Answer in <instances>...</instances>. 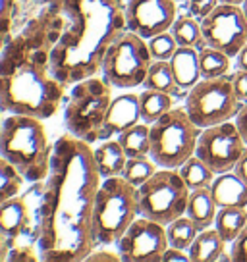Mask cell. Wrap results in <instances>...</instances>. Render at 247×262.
Here are the masks:
<instances>
[{
	"label": "cell",
	"instance_id": "cell-1",
	"mask_svg": "<svg viewBox=\"0 0 247 262\" xmlns=\"http://www.w3.org/2000/svg\"><path fill=\"white\" fill-rule=\"evenodd\" d=\"M102 176L89 143L72 133L54 143L45 183L37 253L45 262L87 260L95 241V201Z\"/></svg>",
	"mask_w": 247,
	"mask_h": 262
},
{
	"label": "cell",
	"instance_id": "cell-2",
	"mask_svg": "<svg viewBox=\"0 0 247 262\" xmlns=\"http://www.w3.org/2000/svg\"><path fill=\"white\" fill-rule=\"evenodd\" d=\"M68 27L49 50V68L64 87L97 75L110 45L128 29L123 0H62Z\"/></svg>",
	"mask_w": 247,
	"mask_h": 262
},
{
	"label": "cell",
	"instance_id": "cell-3",
	"mask_svg": "<svg viewBox=\"0 0 247 262\" xmlns=\"http://www.w3.org/2000/svg\"><path fill=\"white\" fill-rule=\"evenodd\" d=\"M64 85L52 75L49 60L33 54L17 66H4L2 72V110L6 114L49 120L58 112L64 98Z\"/></svg>",
	"mask_w": 247,
	"mask_h": 262
},
{
	"label": "cell",
	"instance_id": "cell-4",
	"mask_svg": "<svg viewBox=\"0 0 247 262\" xmlns=\"http://www.w3.org/2000/svg\"><path fill=\"white\" fill-rule=\"evenodd\" d=\"M0 152L27 181H45L50 173L54 145H50L43 120L12 114L2 122Z\"/></svg>",
	"mask_w": 247,
	"mask_h": 262
},
{
	"label": "cell",
	"instance_id": "cell-5",
	"mask_svg": "<svg viewBox=\"0 0 247 262\" xmlns=\"http://www.w3.org/2000/svg\"><path fill=\"white\" fill-rule=\"evenodd\" d=\"M139 216L137 187L122 176L100 181L95 201V241L97 245H116L132 222Z\"/></svg>",
	"mask_w": 247,
	"mask_h": 262
},
{
	"label": "cell",
	"instance_id": "cell-6",
	"mask_svg": "<svg viewBox=\"0 0 247 262\" xmlns=\"http://www.w3.org/2000/svg\"><path fill=\"white\" fill-rule=\"evenodd\" d=\"M110 83L97 75L81 79L74 85L72 98L68 100L64 110V123L68 133L85 143L102 141V123L107 118V110L112 102Z\"/></svg>",
	"mask_w": 247,
	"mask_h": 262
},
{
	"label": "cell",
	"instance_id": "cell-7",
	"mask_svg": "<svg viewBox=\"0 0 247 262\" xmlns=\"http://www.w3.org/2000/svg\"><path fill=\"white\" fill-rule=\"evenodd\" d=\"M201 127L190 118L186 106L172 108L151 123V158L158 168H180L195 155Z\"/></svg>",
	"mask_w": 247,
	"mask_h": 262
},
{
	"label": "cell",
	"instance_id": "cell-8",
	"mask_svg": "<svg viewBox=\"0 0 247 262\" xmlns=\"http://www.w3.org/2000/svg\"><path fill=\"white\" fill-rule=\"evenodd\" d=\"M191 189L178 168H158L157 173L137 187V208L141 216L168 226L188 210Z\"/></svg>",
	"mask_w": 247,
	"mask_h": 262
},
{
	"label": "cell",
	"instance_id": "cell-9",
	"mask_svg": "<svg viewBox=\"0 0 247 262\" xmlns=\"http://www.w3.org/2000/svg\"><path fill=\"white\" fill-rule=\"evenodd\" d=\"M153 56L147 41L132 31L116 39L102 60V77L116 89H135L145 83Z\"/></svg>",
	"mask_w": 247,
	"mask_h": 262
},
{
	"label": "cell",
	"instance_id": "cell-10",
	"mask_svg": "<svg viewBox=\"0 0 247 262\" xmlns=\"http://www.w3.org/2000/svg\"><path fill=\"white\" fill-rule=\"evenodd\" d=\"M239 108L241 102L236 97L232 75L203 77L186 95V110L193 123L201 129L216 123L232 122Z\"/></svg>",
	"mask_w": 247,
	"mask_h": 262
},
{
	"label": "cell",
	"instance_id": "cell-11",
	"mask_svg": "<svg viewBox=\"0 0 247 262\" xmlns=\"http://www.w3.org/2000/svg\"><path fill=\"white\" fill-rule=\"evenodd\" d=\"M245 141L239 133L236 122L216 123L201 129L195 155L213 170L214 173L232 172L238 160L245 152Z\"/></svg>",
	"mask_w": 247,
	"mask_h": 262
},
{
	"label": "cell",
	"instance_id": "cell-12",
	"mask_svg": "<svg viewBox=\"0 0 247 262\" xmlns=\"http://www.w3.org/2000/svg\"><path fill=\"white\" fill-rule=\"evenodd\" d=\"M203 41L207 47L222 50L230 58H236L247 45V17L238 4L220 2L201 21Z\"/></svg>",
	"mask_w": 247,
	"mask_h": 262
},
{
	"label": "cell",
	"instance_id": "cell-13",
	"mask_svg": "<svg viewBox=\"0 0 247 262\" xmlns=\"http://www.w3.org/2000/svg\"><path fill=\"white\" fill-rule=\"evenodd\" d=\"M116 247L118 256L123 262H160L168 249L166 226L139 214Z\"/></svg>",
	"mask_w": 247,
	"mask_h": 262
},
{
	"label": "cell",
	"instance_id": "cell-14",
	"mask_svg": "<svg viewBox=\"0 0 247 262\" xmlns=\"http://www.w3.org/2000/svg\"><path fill=\"white\" fill-rule=\"evenodd\" d=\"M176 0H128L126 21L128 31L149 41L151 37L172 29L178 17Z\"/></svg>",
	"mask_w": 247,
	"mask_h": 262
},
{
	"label": "cell",
	"instance_id": "cell-15",
	"mask_svg": "<svg viewBox=\"0 0 247 262\" xmlns=\"http://www.w3.org/2000/svg\"><path fill=\"white\" fill-rule=\"evenodd\" d=\"M141 120L139 95L135 93H122L112 98L107 110V118L102 123V141L110 139L112 135H120L122 131L137 125Z\"/></svg>",
	"mask_w": 247,
	"mask_h": 262
},
{
	"label": "cell",
	"instance_id": "cell-16",
	"mask_svg": "<svg viewBox=\"0 0 247 262\" xmlns=\"http://www.w3.org/2000/svg\"><path fill=\"white\" fill-rule=\"evenodd\" d=\"M29 199L27 196H12L8 201H2L0 206V235H2V249L8 243L16 241L24 235L29 222H31V210H29Z\"/></svg>",
	"mask_w": 247,
	"mask_h": 262
},
{
	"label": "cell",
	"instance_id": "cell-17",
	"mask_svg": "<svg viewBox=\"0 0 247 262\" xmlns=\"http://www.w3.org/2000/svg\"><path fill=\"white\" fill-rule=\"evenodd\" d=\"M209 191L218 208H247V183L234 170L216 173Z\"/></svg>",
	"mask_w": 247,
	"mask_h": 262
},
{
	"label": "cell",
	"instance_id": "cell-18",
	"mask_svg": "<svg viewBox=\"0 0 247 262\" xmlns=\"http://www.w3.org/2000/svg\"><path fill=\"white\" fill-rule=\"evenodd\" d=\"M170 66L180 89L186 93L203 79L201 68H199V49L195 47H178L174 56L170 58Z\"/></svg>",
	"mask_w": 247,
	"mask_h": 262
},
{
	"label": "cell",
	"instance_id": "cell-19",
	"mask_svg": "<svg viewBox=\"0 0 247 262\" xmlns=\"http://www.w3.org/2000/svg\"><path fill=\"white\" fill-rule=\"evenodd\" d=\"M93 155H95V164H97V170L102 176V180L122 176L126 162H128V155L118 139L100 141L99 145L93 148Z\"/></svg>",
	"mask_w": 247,
	"mask_h": 262
},
{
	"label": "cell",
	"instance_id": "cell-20",
	"mask_svg": "<svg viewBox=\"0 0 247 262\" xmlns=\"http://www.w3.org/2000/svg\"><path fill=\"white\" fill-rule=\"evenodd\" d=\"M228 245L214 228L201 229L188 249L191 262H216L224 258V247Z\"/></svg>",
	"mask_w": 247,
	"mask_h": 262
},
{
	"label": "cell",
	"instance_id": "cell-21",
	"mask_svg": "<svg viewBox=\"0 0 247 262\" xmlns=\"http://www.w3.org/2000/svg\"><path fill=\"white\" fill-rule=\"evenodd\" d=\"M216 212H218V206L214 203V199H213V195H211L209 187L191 191L186 214L193 220V224L199 228V231L207 228H213Z\"/></svg>",
	"mask_w": 247,
	"mask_h": 262
},
{
	"label": "cell",
	"instance_id": "cell-22",
	"mask_svg": "<svg viewBox=\"0 0 247 262\" xmlns=\"http://www.w3.org/2000/svg\"><path fill=\"white\" fill-rule=\"evenodd\" d=\"M139 106H141V120L145 123H155L160 120L166 112L174 108V95L162 93V91L145 89L139 93Z\"/></svg>",
	"mask_w": 247,
	"mask_h": 262
},
{
	"label": "cell",
	"instance_id": "cell-23",
	"mask_svg": "<svg viewBox=\"0 0 247 262\" xmlns=\"http://www.w3.org/2000/svg\"><path fill=\"white\" fill-rule=\"evenodd\" d=\"M116 139L120 141L128 158L135 156H151V125L139 122L130 129L122 131Z\"/></svg>",
	"mask_w": 247,
	"mask_h": 262
},
{
	"label": "cell",
	"instance_id": "cell-24",
	"mask_svg": "<svg viewBox=\"0 0 247 262\" xmlns=\"http://www.w3.org/2000/svg\"><path fill=\"white\" fill-rule=\"evenodd\" d=\"M247 224V208H218L213 228L226 243H234Z\"/></svg>",
	"mask_w": 247,
	"mask_h": 262
},
{
	"label": "cell",
	"instance_id": "cell-25",
	"mask_svg": "<svg viewBox=\"0 0 247 262\" xmlns=\"http://www.w3.org/2000/svg\"><path fill=\"white\" fill-rule=\"evenodd\" d=\"M143 87H145V89L170 93L174 97L180 95V93H186V91L180 89V85H178L176 77H174L172 66H170V62H166V60H153ZM186 95H188V93H186Z\"/></svg>",
	"mask_w": 247,
	"mask_h": 262
},
{
	"label": "cell",
	"instance_id": "cell-26",
	"mask_svg": "<svg viewBox=\"0 0 247 262\" xmlns=\"http://www.w3.org/2000/svg\"><path fill=\"white\" fill-rule=\"evenodd\" d=\"M172 35L178 41L180 47H195V49H203L207 47L203 41V31H201V21L191 14H181L176 17L172 25Z\"/></svg>",
	"mask_w": 247,
	"mask_h": 262
},
{
	"label": "cell",
	"instance_id": "cell-27",
	"mask_svg": "<svg viewBox=\"0 0 247 262\" xmlns=\"http://www.w3.org/2000/svg\"><path fill=\"white\" fill-rule=\"evenodd\" d=\"M178 170H180L181 178H183V181H186V185H188L191 191L209 187V185L213 183L214 176H216V173H214L197 155H193L191 158H188Z\"/></svg>",
	"mask_w": 247,
	"mask_h": 262
},
{
	"label": "cell",
	"instance_id": "cell-28",
	"mask_svg": "<svg viewBox=\"0 0 247 262\" xmlns=\"http://www.w3.org/2000/svg\"><path fill=\"white\" fill-rule=\"evenodd\" d=\"M199 68H201L203 77H222L230 72L232 58L224 54L222 50L203 47V49H199Z\"/></svg>",
	"mask_w": 247,
	"mask_h": 262
},
{
	"label": "cell",
	"instance_id": "cell-29",
	"mask_svg": "<svg viewBox=\"0 0 247 262\" xmlns=\"http://www.w3.org/2000/svg\"><path fill=\"white\" fill-rule=\"evenodd\" d=\"M199 233V228L193 224L188 214H183L180 218L172 220L166 226V237H168V245L178 247V249H190L191 243L195 241Z\"/></svg>",
	"mask_w": 247,
	"mask_h": 262
},
{
	"label": "cell",
	"instance_id": "cell-30",
	"mask_svg": "<svg viewBox=\"0 0 247 262\" xmlns=\"http://www.w3.org/2000/svg\"><path fill=\"white\" fill-rule=\"evenodd\" d=\"M157 170L158 164L151 156H135V158H128L122 178L135 187H141L145 181H149L157 173Z\"/></svg>",
	"mask_w": 247,
	"mask_h": 262
},
{
	"label": "cell",
	"instance_id": "cell-31",
	"mask_svg": "<svg viewBox=\"0 0 247 262\" xmlns=\"http://www.w3.org/2000/svg\"><path fill=\"white\" fill-rule=\"evenodd\" d=\"M24 176L14 164H10L6 158L0 160V199L8 201L12 196H17L24 185Z\"/></svg>",
	"mask_w": 247,
	"mask_h": 262
},
{
	"label": "cell",
	"instance_id": "cell-32",
	"mask_svg": "<svg viewBox=\"0 0 247 262\" xmlns=\"http://www.w3.org/2000/svg\"><path fill=\"white\" fill-rule=\"evenodd\" d=\"M149 50H151V56L153 60H166L170 62V58L174 56V52L178 50V41L174 39L172 31H164L160 35H155L147 41Z\"/></svg>",
	"mask_w": 247,
	"mask_h": 262
},
{
	"label": "cell",
	"instance_id": "cell-33",
	"mask_svg": "<svg viewBox=\"0 0 247 262\" xmlns=\"http://www.w3.org/2000/svg\"><path fill=\"white\" fill-rule=\"evenodd\" d=\"M218 4L220 0H188V12L193 17H197L199 21H203Z\"/></svg>",
	"mask_w": 247,
	"mask_h": 262
},
{
	"label": "cell",
	"instance_id": "cell-34",
	"mask_svg": "<svg viewBox=\"0 0 247 262\" xmlns=\"http://www.w3.org/2000/svg\"><path fill=\"white\" fill-rule=\"evenodd\" d=\"M230 260L234 262H247V224L243 231L239 233V237L232 243Z\"/></svg>",
	"mask_w": 247,
	"mask_h": 262
},
{
	"label": "cell",
	"instance_id": "cell-35",
	"mask_svg": "<svg viewBox=\"0 0 247 262\" xmlns=\"http://www.w3.org/2000/svg\"><path fill=\"white\" fill-rule=\"evenodd\" d=\"M232 85L236 91V97L239 98V102L243 104L247 102V72L245 70H238L236 74L232 75Z\"/></svg>",
	"mask_w": 247,
	"mask_h": 262
},
{
	"label": "cell",
	"instance_id": "cell-36",
	"mask_svg": "<svg viewBox=\"0 0 247 262\" xmlns=\"http://www.w3.org/2000/svg\"><path fill=\"white\" fill-rule=\"evenodd\" d=\"M188 260H191L190 253L186 249H178V247L168 245V249L162 254V262H188Z\"/></svg>",
	"mask_w": 247,
	"mask_h": 262
},
{
	"label": "cell",
	"instance_id": "cell-37",
	"mask_svg": "<svg viewBox=\"0 0 247 262\" xmlns=\"http://www.w3.org/2000/svg\"><path fill=\"white\" fill-rule=\"evenodd\" d=\"M234 122H236L239 133H241V137H243V141H245V145H247V102L241 104L239 112L236 114V118H234Z\"/></svg>",
	"mask_w": 247,
	"mask_h": 262
},
{
	"label": "cell",
	"instance_id": "cell-38",
	"mask_svg": "<svg viewBox=\"0 0 247 262\" xmlns=\"http://www.w3.org/2000/svg\"><path fill=\"white\" fill-rule=\"evenodd\" d=\"M234 172L238 173L241 180L247 183V148H245V152L241 155V158L238 160V164H236V168H234Z\"/></svg>",
	"mask_w": 247,
	"mask_h": 262
},
{
	"label": "cell",
	"instance_id": "cell-39",
	"mask_svg": "<svg viewBox=\"0 0 247 262\" xmlns=\"http://www.w3.org/2000/svg\"><path fill=\"white\" fill-rule=\"evenodd\" d=\"M89 260H120V256L108 254L107 251H99V253H91Z\"/></svg>",
	"mask_w": 247,
	"mask_h": 262
},
{
	"label": "cell",
	"instance_id": "cell-40",
	"mask_svg": "<svg viewBox=\"0 0 247 262\" xmlns=\"http://www.w3.org/2000/svg\"><path fill=\"white\" fill-rule=\"evenodd\" d=\"M236 68H238V70H245L247 72V45L239 50V54L236 56Z\"/></svg>",
	"mask_w": 247,
	"mask_h": 262
},
{
	"label": "cell",
	"instance_id": "cell-41",
	"mask_svg": "<svg viewBox=\"0 0 247 262\" xmlns=\"http://www.w3.org/2000/svg\"><path fill=\"white\" fill-rule=\"evenodd\" d=\"M12 2L14 0H2V21L8 24V16H10V8H12Z\"/></svg>",
	"mask_w": 247,
	"mask_h": 262
},
{
	"label": "cell",
	"instance_id": "cell-42",
	"mask_svg": "<svg viewBox=\"0 0 247 262\" xmlns=\"http://www.w3.org/2000/svg\"><path fill=\"white\" fill-rule=\"evenodd\" d=\"M220 2H226V4H238V6H241L245 0H220Z\"/></svg>",
	"mask_w": 247,
	"mask_h": 262
},
{
	"label": "cell",
	"instance_id": "cell-43",
	"mask_svg": "<svg viewBox=\"0 0 247 262\" xmlns=\"http://www.w3.org/2000/svg\"><path fill=\"white\" fill-rule=\"evenodd\" d=\"M241 8H243V12H245V17H247V0L243 2V4H241Z\"/></svg>",
	"mask_w": 247,
	"mask_h": 262
},
{
	"label": "cell",
	"instance_id": "cell-44",
	"mask_svg": "<svg viewBox=\"0 0 247 262\" xmlns=\"http://www.w3.org/2000/svg\"><path fill=\"white\" fill-rule=\"evenodd\" d=\"M176 2H188V0H176Z\"/></svg>",
	"mask_w": 247,
	"mask_h": 262
}]
</instances>
